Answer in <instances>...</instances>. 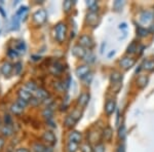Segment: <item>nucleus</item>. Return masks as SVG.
Masks as SVG:
<instances>
[{"label": "nucleus", "instance_id": "1", "mask_svg": "<svg viewBox=\"0 0 154 152\" xmlns=\"http://www.w3.org/2000/svg\"><path fill=\"white\" fill-rule=\"evenodd\" d=\"M67 34V26L64 23H59L54 28V35H56V39L59 42H63L66 39Z\"/></svg>", "mask_w": 154, "mask_h": 152}, {"label": "nucleus", "instance_id": "2", "mask_svg": "<svg viewBox=\"0 0 154 152\" xmlns=\"http://www.w3.org/2000/svg\"><path fill=\"white\" fill-rule=\"evenodd\" d=\"M153 21V14L150 11H144L140 14V24L143 26H148Z\"/></svg>", "mask_w": 154, "mask_h": 152}, {"label": "nucleus", "instance_id": "3", "mask_svg": "<svg viewBox=\"0 0 154 152\" xmlns=\"http://www.w3.org/2000/svg\"><path fill=\"white\" fill-rule=\"evenodd\" d=\"M46 18H48V14L44 9H38L33 14V21L38 25L43 24L46 21Z\"/></svg>", "mask_w": 154, "mask_h": 152}, {"label": "nucleus", "instance_id": "4", "mask_svg": "<svg viewBox=\"0 0 154 152\" xmlns=\"http://www.w3.org/2000/svg\"><path fill=\"white\" fill-rule=\"evenodd\" d=\"M79 45L84 47L85 49H91V47H94L95 43H94V40L91 36L82 35L79 38Z\"/></svg>", "mask_w": 154, "mask_h": 152}, {"label": "nucleus", "instance_id": "5", "mask_svg": "<svg viewBox=\"0 0 154 152\" xmlns=\"http://www.w3.org/2000/svg\"><path fill=\"white\" fill-rule=\"evenodd\" d=\"M89 71H91V68H89L88 65H82V66H79L78 68L76 69L75 73L78 78L84 79L86 76L89 75Z\"/></svg>", "mask_w": 154, "mask_h": 152}, {"label": "nucleus", "instance_id": "6", "mask_svg": "<svg viewBox=\"0 0 154 152\" xmlns=\"http://www.w3.org/2000/svg\"><path fill=\"white\" fill-rule=\"evenodd\" d=\"M88 49H85L84 47L80 46V45H75L73 48H72V54H73V56H75L76 58L83 60L86 53H88Z\"/></svg>", "mask_w": 154, "mask_h": 152}, {"label": "nucleus", "instance_id": "7", "mask_svg": "<svg viewBox=\"0 0 154 152\" xmlns=\"http://www.w3.org/2000/svg\"><path fill=\"white\" fill-rule=\"evenodd\" d=\"M42 139L48 144H49V145H54V144L57 143L56 136H54V134L51 131H46L45 133L43 134V136H42Z\"/></svg>", "mask_w": 154, "mask_h": 152}, {"label": "nucleus", "instance_id": "8", "mask_svg": "<svg viewBox=\"0 0 154 152\" xmlns=\"http://www.w3.org/2000/svg\"><path fill=\"white\" fill-rule=\"evenodd\" d=\"M135 63H136L135 59L130 58V57H125V58H123L122 60H121L119 64H120V66L122 67L125 70H128V69L131 68V67L135 65Z\"/></svg>", "mask_w": 154, "mask_h": 152}, {"label": "nucleus", "instance_id": "9", "mask_svg": "<svg viewBox=\"0 0 154 152\" xmlns=\"http://www.w3.org/2000/svg\"><path fill=\"white\" fill-rule=\"evenodd\" d=\"M18 95H19V99L23 100V101L27 102V103H29L32 100V93L29 92L28 89H24V88L20 89L18 92Z\"/></svg>", "mask_w": 154, "mask_h": 152}, {"label": "nucleus", "instance_id": "10", "mask_svg": "<svg viewBox=\"0 0 154 152\" xmlns=\"http://www.w3.org/2000/svg\"><path fill=\"white\" fill-rule=\"evenodd\" d=\"M63 70H64V66H63V64H61L60 62L54 63L51 66V68H49L51 73H53L54 75H60V74L63 72Z\"/></svg>", "mask_w": 154, "mask_h": 152}, {"label": "nucleus", "instance_id": "11", "mask_svg": "<svg viewBox=\"0 0 154 152\" xmlns=\"http://www.w3.org/2000/svg\"><path fill=\"white\" fill-rule=\"evenodd\" d=\"M116 108V103L114 100H108L105 105V111L107 115H111L114 111H115Z\"/></svg>", "mask_w": 154, "mask_h": 152}, {"label": "nucleus", "instance_id": "12", "mask_svg": "<svg viewBox=\"0 0 154 152\" xmlns=\"http://www.w3.org/2000/svg\"><path fill=\"white\" fill-rule=\"evenodd\" d=\"M12 69H14L12 64H11L9 62H5V63H3L1 66V73L3 74L4 76H9L12 72Z\"/></svg>", "mask_w": 154, "mask_h": 152}, {"label": "nucleus", "instance_id": "13", "mask_svg": "<svg viewBox=\"0 0 154 152\" xmlns=\"http://www.w3.org/2000/svg\"><path fill=\"white\" fill-rule=\"evenodd\" d=\"M81 138H82V136H81V133H79V132H77V131L71 132V133L69 134V136H68L69 142H75V143H78V144L80 143Z\"/></svg>", "mask_w": 154, "mask_h": 152}, {"label": "nucleus", "instance_id": "14", "mask_svg": "<svg viewBox=\"0 0 154 152\" xmlns=\"http://www.w3.org/2000/svg\"><path fill=\"white\" fill-rule=\"evenodd\" d=\"M88 101H89V95L88 93H82L78 98V104L81 107H83V108L86 107V105L88 104Z\"/></svg>", "mask_w": 154, "mask_h": 152}, {"label": "nucleus", "instance_id": "15", "mask_svg": "<svg viewBox=\"0 0 154 152\" xmlns=\"http://www.w3.org/2000/svg\"><path fill=\"white\" fill-rule=\"evenodd\" d=\"M35 93H36V98L38 100H41V101H43V102L49 97L48 93L43 88H37V91Z\"/></svg>", "mask_w": 154, "mask_h": 152}, {"label": "nucleus", "instance_id": "16", "mask_svg": "<svg viewBox=\"0 0 154 152\" xmlns=\"http://www.w3.org/2000/svg\"><path fill=\"white\" fill-rule=\"evenodd\" d=\"M0 132H1L2 136L11 137V135L14 134V129H12L11 126H6V124H4V126L1 128V129H0Z\"/></svg>", "mask_w": 154, "mask_h": 152}, {"label": "nucleus", "instance_id": "17", "mask_svg": "<svg viewBox=\"0 0 154 152\" xmlns=\"http://www.w3.org/2000/svg\"><path fill=\"white\" fill-rule=\"evenodd\" d=\"M27 14H28V7L21 6L19 11H17L16 16L19 17L20 20H23V21H25V19H26V17H27Z\"/></svg>", "mask_w": 154, "mask_h": 152}, {"label": "nucleus", "instance_id": "18", "mask_svg": "<svg viewBox=\"0 0 154 152\" xmlns=\"http://www.w3.org/2000/svg\"><path fill=\"white\" fill-rule=\"evenodd\" d=\"M86 18H88V19H86L89 25H91V26L95 27V25L97 24V20L99 19V17H98V14H97L96 12H89Z\"/></svg>", "mask_w": 154, "mask_h": 152}, {"label": "nucleus", "instance_id": "19", "mask_svg": "<svg viewBox=\"0 0 154 152\" xmlns=\"http://www.w3.org/2000/svg\"><path fill=\"white\" fill-rule=\"evenodd\" d=\"M11 110L12 113L14 114V115H21V114L23 113V111H24V108L22 106H20L19 104L16 102V103L11 105Z\"/></svg>", "mask_w": 154, "mask_h": 152}, {"label": "nucleus", "instance_id": "20", "mask_svg": "<svg viewBox=\"0 0 154 152\" xmlns=\"http://www.w3.org/2000/svg\"><path fill=\"white\" fill-rule=\"evenodd\" d=\"M113 136V131L111 128H106L103 131V138L105 141H110Z\"/></svg>", "mask_w": 154, "mask_h": 152}, {"label": "nucleus", "instance_id": "21", "mask_svg": "<svg viewBox=\"0 0 154 152\" xmlns=\"http://www.w3.org/2000/svg\"><path fill=\"white\" fill-rule=\"evenodd\" d=\"M137 83L140 88H145L148 83V77L145 75H140L138 77V80H137Z\"/></svg>", "mask_w": 154, "mask_h": 152}, {"label": "nucleus", "instance_id": "22", "mask_svg": "<svg viewBox=\"0 0 154 152\" xmlns=\"http://www.w3.org/2000/svg\"><path fill=\"white\" fill-rule=\"evenodd\" d=\"M53 109L51 108V107H48V108H45L42 112V115L44 116V118H46V120H51L53 119Z\"/></svg>", "mask_w": 154, "mask_h": 152}, {"label": "nucleus", "instance_id": "23", "mask_svg": "<svg viewBox=\"0 0 154 152\" xmlns=\"http://www.w3.org/2000/svg\"><path fill=\"white\" fill-rule=\"evenodd\" d=\"M79 148V144L75 142H68L67 144V151L68 152H76Z\"/></svg>", "mask_w": 154, "mask_h": 152}, {"label": "nucleus", "instance_id": "24", "mask_svg": "<svg viewBox=\"0 0 154 152\" xmlns=\"http://www.w3.org/2000/svg\"><path fill=\"white\" fill-rule=\"evenodd\" d=\"M111 80H112L113 84L116 83L119 84L121 80H122V75L120 73H118V72H114V73H112V75H111Z\"/></svg>", "mask_w": 154, "mask_h": 152}, {"label": "nucleus", "instance_id": "25", "mask_svg": "<svg viewBox=\"0 0 154 152\" xmlns=\"http://www.w3.org/2000/svg\"><path fill=\"white\" fill-rule=\"evenodd\" d=\"M143 68L145 70H148V71H152L154 70V61H151V60H148V61H145L143 64Z\"/></svg>", "mask_w": 154, "mask_h": 152}, {"label": "nucleus", "instance_id": "26", "mask_svg": "<svg viewBox=\"0 0 154 152\" xmlns=\"http://www.w3.org/2000/svg\"><path fill=\"white\" fill-rule=\"evenodd\" d=\"M76 123H77V121H76L75 119H74L71 115L67 116V117H66V119H65V124H66L67 128H72V126H75Z\"/></svg>", "mask_w": 154, "mask_h": 152}, {"label": "nucleus", "instance_id": "27", "mask_svg": "<svg viewBox=\"0 0 154 152\" xmlns=\"http://www.w3.org/2000/svg\"><path fill=\"white\" fill-rule=\"evenodd\" d=\"M84 61L86 62V63H94L95 62V54H94L93 53H91V51H88V53H86V54H85V57H84Z\"/></svg>", "mask_w": 154, "mask_h": 152}, {"label": "nucleus", "instance_id": "28", "mask_svg": "<svg viewBox=\"0 0 154 152\" xmlns=\"http://www.w3.org/2000/svg\"><path fill=\"white\" fill-rule=\"evenodd\" d=\"M20 18L17 16H14L12 18V21H11V29L12 30H19L20 28Z\"/></svg>", "mask_w": 154, "mask_h": 152}, {"label": "nucleus", "instance_id": "29", "mask_svg": "<svg viewBox=\"0 0 154 152\" xmlns=\"http://www.w3.org/2000/svg\"><path fill=\"white\" fill-rule=\"evenodd\" d=\"M80 150L81 152H94V148L91 147V145L88 142H85V143H83L82 145H81Z\"/></svg>", "mask_w": 154, "mask_h": 152}, {"label": "nucleus", "instance_id": "30", "mask_svg": "<svg viewBox=\"0 0 154 152\" xmlns=\"http://www.w3.org/2000/svg\"><path fill=\"white\" fill-rule=\"evenodd\" d=\"M16 51H18V53H25V51H26V44H25L24 41H19L18 43H17Z\"/></svg>", "mask_w": 154, "mask_h": 152}, {"label": "nucleus", "instance_id": "31", "mask_svg": "<svg viewBox=\"0 0 154 152\" xmlns=\"http://www.w3.org/2000/svg\"><path fill=\"white\" fill-rule=\"evenodd\" d=\"M26 88L28 89L29 92H36L37 91V85L34 81H28L26 83Z\"/></svg>", "mask_w": 154, "mask_h": 152}, {"label": "nucleus", "instance_id": "32", "mask_svg": "<svg viewBox=\"0 0 154 152\" xmlns=\"http://www.w3.org/2000/svg\"><path fill=\"white\" fill-rule=\"evenodd\" d=\"M44 150H45V146L42 145L41 143H35L33 145L34 152H44Z\"/></svg>", "mask_w": 154, "mask_h": 152}, {"label": "nucleus", "instance_id": "33", "mask_svg": "<svg viewBox=\"0 0 154 152\" xmlns=\"http://www.w3.org/2000/svg\"><path fill=\"white\" fill-rule=\"evenodd\" d=\"M72 5H73V2L70 1V0H67V1H64L63 7L65 12H69L72 9Z\"/></svg>", "mask_w": 154, "mask_h": 152}, {"label": "nucleus", "instance_id": "34", "mask_svg": "<svg viewBox=\"0 0 154 152\" xmlns=\"http://www.w3.org/2000/svg\"><path fill=\"white\" fill-rule=\"evenodd\" d=\"M137 51H138V47H137V44L135 43V42L131 43L128 47V54H135V53H137Z\"/></svg>", "mask_w": 154, "mask_h": 152}, {"label": "nucleus", "instance_id": "35", "mask_svg": "<svg viewBox=\"0 0 154 152\" xmlns=\"http://www.w3.org/2000/svg\"><path fill=\"white\" fill-rule=\"evenodd\" d=\"M137 33H138V35L140 36V37H144V36H146L148 34V31L145 28L139 27V28L137 29Z\"/></svg>", "mask_w": 154, "mask_h": 152}, {"label": "nucleus", "instance_id": "36", "mask_svg": "<svg viewBox=\"0 0 154 152\" xmlns=\"http://www.w3.org/2000/svg\"><path fill=\"white\" fill-rule=\"evenodd\" d=\"M70 115H71L72 117H73V118L75 119L76 121H78L79 119H80V117H81V112L76 109V110H74L73 112H72Z\"/></svg>", "mask_w": 154, "mask_h": 152}, {"label": "nucleus", "instance_id": "37", "mask_svg": "<svg viewBox=\"0 0 154 152\" xmlns=\"http://www.w3.org/2000/svg\"><path fill=\"white\" fill-rule=\"evenodd\" d=\"M7 54H8V57H11V58H12V59H16L17 57L19 56V53L16 51V49H11V48H9V49H8V51H7Z\"/></svg>", "mask_w": 154, "mask_h": 152}, {"label": "nucleus", "instance_id": "38", "mask_svg": "<svg viewBox=\"0 0 154 152\" xmlns=\"http://www.w3.org/2000/svg\"><path fill=\"white\" fill-rule=\"evenodd\" d=\"M119 138L122 139V140H125V135H126V131H125V126H122L120 129H119Z\"/></svg>", "mask_w": 154, "mask_h": 152}, {"label": "nucleus", "instance_id": "39", "mask_svg": "<svg viewBox=\"0 0 154 152\" xmlns=\"http://www.w3.org/2000/svg\"><path fill=\"white\" fill-rule=\"evenodd\" d=\"M94 152H105V146L103 144H98L94 148Z\"/></svg>", "mask_w": 154, "mask_h": 152}, {"label": "nucleus", "instance_id": "40", "mask_svg": "<svg viewBox=\"0 0 154 152\" xmlns=\"http://www.w3.org/2000/svg\"><path fill=\"white\" fill-rule=\"evenodd\" d=\"M22 71V63H17L14 65V74H17V75H19L20 73H21Z\"/></svg>", "mask_w": 154, "mask_h": 152}, {"label": "nucleus", "instance_id": "41", "mask_svg": "<svg viewBox=\"0 0 154 152\" xmlns=\"http://www.w3.org/2000/svg\"><path fill=\"white\" fill-rule=\"evenodd\" d=\"M11 123H12L11 116L9 115V114H5V115H4V123H5L6 126H11Z\"/></svg>", "mask_w": 154, "mask_h": 152}, {"label": "nucleus", "instance_id": "42", "mask_svg": "<svg viewBox=\"0 0 154 152\" xmlns=\"http://www.w3.org/2000/svg\"><path fill=\"white\" fill-rule=\"evenodd\" d=\"M86 5L88 6V8H91V7L98 5V3H97V1H95V0H91V1H88V2H86Z\"/></svg>", "mask_w": 154, "mask_h": 152}, {"label": "nucleus", "instance_id": "43", "mask_svg": "<svg viewBox=\"0 0 154 152\" xmlns=\"http://www.w3.org/2000/svg\"><path fill=\"white\" fill-rule=\"evenodd\" d=\"M17 103H18L20 106L23 107L24 109H25V107H26L27 105H28V103H27V102H25V101H23V100H21V99H19L18 101H17Z\"/></svg>", "mask_w": 154, "mask_h": 152}, {"label": "nucleus", "instance_id": "44", "mask_svg": "<svg viewBox=\"0 0 154 152\" xmlns=\"http://www.w3.org/2000/svg\"><path fill=\"white\" fill-rule=\"evenodd\" d=\"M30 103H31L33 106H37L39 103H40V101H39V100L37 99V98H32V100L30 101Z\"/></svg>", "mask_w": 154, "mask_h": 152}, {"label": "nucleus", "instance_id": "45", "mask_svg": "<svg viewBox=\"0 0 154 152\" xmlns=\"http://www.w3.org/2000/svg\"><path fill=\"white\" fill-rule=\"evenodd\" d=\"M122 5H123V2H121V1H115V2H114V8H115L116 11H117L118 6L121 8V7H122Z\"/></svg>", "mask_w": 154, "mask_h": 152}, {"label": "nucleus", "instance_id": "46", "mask_svg": "<svg viewBox=\"0 0 154 152\" xmlns=\"http://www.w3.org/2000/svg\"><path fill=\"white\" fill-rule=\"evenodd\" d=\"M3 146H4V140H3V138H1V137H0V150H2Z\"/></svg>", "mask_w": 154, "mask_h": 152}, {"label": "nucleus", "instance_id": "47", "mask_svg": "<svg viewBox=\"0 0 154 152\" xmlns=\"http://www.w3.org/2000/svg\"><path fill=\"white\" fill-rule=\"evenodd\" d=\"M16 152H30V151L27 148H19V149H17Z\"/></svg>", "mask_w": 154, "mask_h": 152}, {"label": "nucleus", "instance_id": "48", "mask_svg": "<svg viewBox=\"0 0 154 152\" xmlns=\"http://www.w3.org/2000/svg\"><path fill=\"white\" fill-rule=\"evenodd\" d=\"M117 152H125V146L123 145H120L118 147V149H117Z\"/></svg>", "mask_w": 154, "mask_h": 152}, {"label": "nucleus", "instance_id": "49", "mask_svg": "<svg viewBox=\"0 0 154 152\" xmlns=\"http://www.w3.org/2000/svg\"><path fill=\"white\" fill-rule=\"evenodd\" d=\"M119 28H120V29H126V28H128V26H126L125 23H122V24L119 25Z\"/></svg>", "mask_w": 154, "mask_h": 152}, {"label": "nucleus", "instance_id": "50", "mask_svg": "<svg viewBox=\"0 0 154 152\" xmlns=\"http://www.w3.org/2000/svg\"><path fill=\"white\" fill-rule=\"evenodd\" d=\"M44 152H54V150H53L51 147H45V150H44Z\"/></svg>", "mask_w": 154, "mask_h": 152}, {"label": "nucleus", "instance_id": "51", "mask_svg": "<svg viewBox=\"0 0 154 152\" xmlns=\"http://www.w3.org/2000/svg\"><path fill=\"white\" fill-rule=\"evenodd\" d=\"M0 12H1V14L3 17H6V14H5V12L3 11V8H2V7H0Z\"/></svg>", "mask_w": 154, "mask_h": 152}, {"label": "nucleus", "instance_id": "52", "mask_svg": "<svg viewBox=\"0 0 154 152\" xmlns=\"http://www.w3.org/2000/svg\"><path fill=\"white\" fill-rule=\"evenodd\" d=\"M114 54H115V51H111L110 54H108V58H111V57H112V56H114Z\"/></svg>", "mask_w": 154, "mask_h": 152}, {"label": "nucleus", "instance_id": "53", "mask_svg": "<svg viewBox=\"0 0 154 152\" xmlns=\"http://www.w3.org/2000/svg\"><path fill=\"white\" fill-rule=\"evenodd\" d=\"M0 126H1V121H0Z\"/></svg>", "mask_w": 154, "mask_h": 152}]
</instances>
